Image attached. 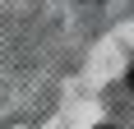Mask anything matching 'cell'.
<instances>
[{
	"label": "cell",
	"mask_w": 134,
	"mask_h": 129,
	"mask_svg": "<svg viewBox=\"0 0 134 129\" xmlns=\"http://www.w3.org/2000/svg\"><path fill=\"white\" fill-rule=\"evenodd\" d=\"M130 83H134V64H130Z\"/></svg>",
	"instance_id": "6da1fadb"
}]
</instances>
